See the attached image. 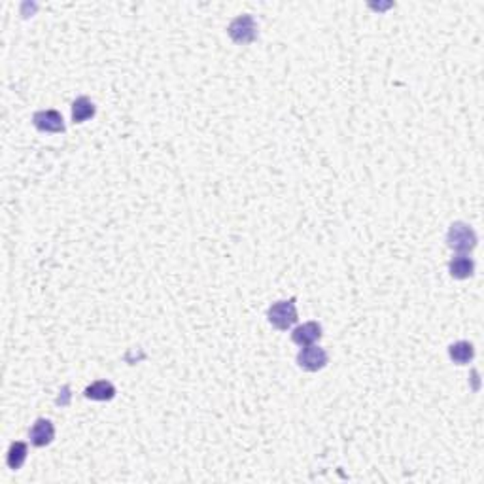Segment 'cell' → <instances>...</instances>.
Masks as SVG:
<instances>
[{"mask_svg":"<svg viewBox=\"0 0 484 484\" xmlns=\"http://www.w3.org/2000/svg\"><path fill=\"white\" fill-rule=\"evenodd\" d=\"M446 244L450 250L458 252V254H469V252L475 250L476 233L469 223L454 221L446 233Z\"/></svg>","mask_w":484,"mask_h":484,"instance_id":"obj_1","label":"cell"},{"mask_svg":"<svg viewBox=\"0 0 484 484\" xmlns=\"http://www.w3.org/2000/svg\"><path fill=\"white\" fill-rule=\"evenodd\" d=\"M267 320L273 328L280 329V331H288L293 324L297 322V306L295 297H291L288 301H278L273 303L267 311Z\"/></svg>","mask_w":484,"mask_h":484,"instance_id":"obj_2","label":"cell"},{"mask_svg":"<svg viewBox=\"0 0 484 484\" xmlns=\"http://www.w3.org/2000/svg\"><path fill=\"white\" fill-rule=\"evenodd\" d=\"M329 356L328 352L324 350L322 346H303L299 354H297V365L303 369V371H308V373H316V371H322V369L328 365Z\"/></svg>","mask_w":484,"mask_h":484,"instance_id":"obj_3","label":"cell"},{"mask_svg":"<svg viewBox=\"0 0 484 484\" xmlns=\"http://www.w3.org/2000/svg\"><path fill=\"white\" fill-rule=\"evenodd\" d=\"M227 32L237 44H250L258 36V25L254 21V17L244 14V16L233 19V23L229 25Z\"/></svg>","mask_w":484,"mask_h":484,"instance_id":"obj_4","label":"cell"},{"mask_svg":"<svg viewBox=\"0 0 484 484\" xmlns=\"http://www.w3.org/2000/svg\"><path fill=\"white\" fill-rule=\"evenodd\" d=\"M32 125L42 133H63V116L57 110H40L32 116Z\"/></svg>","mask_w":484,"mask_h":484,"instance_id":"obj_5","label":"cell"},{"mask_svg":"<svg viewBox=\"0 0 484 484\" xmlns=\"http://www.w3.org/2000/svg\"><path fill=\"white\" fill-rule=\"evenodd\" d=\"M29 437L31 443L34 446H47L55 437V426L53 422L47 420V418H38V420L32 424L31 431H29Z\"/></svg>","mask_w":484,"mask_h":484,"instance_id":"obj_6","label":"cell"},{"mask_svg":"<svg viewBox=\"0 0 484 484\" xmlns=\"http://www.w3.org/2000/svg\"><path fill=\"white\" fill-rule=\"evenodd\" d=\"M291 339H293V343L299 344L301 348H303V346H311V344H314L316 341H320L322 339V326L318 322H306L303 326H297V328L293 329V333H291Z\"/></svg>","mask_w":484,"mask_h":484,"instance_id":"obj_7","label":"cell"},{"mask_svg":"<svg viewBox=\"0 0 484 484\" xmlns=\"http://www.w3.org/2000/svg\"><path fill=\"white\" fill-rule=\"evenodd\" d=\"M448 273L456 280H465L475 273V261L469 258L468 254H458L448 263Z\"/></svg>","mask_w":484,"mask_h":484,"instance_id":"obj_8","label":"cell"},{"mask_svg":"<svg viewBox=\"0 0 484 484\" xmlns=\"http://www.w3.org/2000/svg\"><path fill=\"white\" fill-rule=\"evenodd\" d=\"M84 396L91 401H110L116 398V388L108 380H97L91 386H87Z\"/></svg>","mask_w":484,"mask_h":484,"instance_id":"obj_9","label":"cell"},{"mask_svg":"<svg viewBox=\"0 0 484 484\" xmlns=\"http://www.w3.org/2000/svg\"><path fill=\"white\" fill-rule=\"evenodd\" d=\"M448 356H450L454 363L465 365V363H469L471 359L475 358V348H473V344L469 343V341H458V343L450 344Z\"/></svg>","mask_w":484,"mask_h":484,"instance_id":"obj_10","label":"cell"},{"mask_svg":"<svg viewBox=\"0 0 484 484\" xmlns=\"http://www.w3.org/2000/svg\"><path fill=\"white\" fill-rule=\"evenodd\" d=\"M95 104L91 102V99L87 97H78L76 101L72 102V119L74 123H84L87 119H91L95 116Z\"/></svg>","mask_w":484,"mask_h":484,"instance_id":"obj_11","label":"cell"},{"mask_svg":"<svg viewBox=\"0 0 484 484\" xmlns=\"http://www.w3.org/2000/svg\"><path fill=\"white\" fill-rule=\"evenodd\" d=\"M27 454H29V448H27L25 443H21V441L12 443L8 448V456H6V463H8V468L14 469V471L21 469V465H23L25 460H27Z\"/></svg>","mask_w":484,"mask_h":484,"instance_id":"obj_12","label":"cell"}]
</instances>
